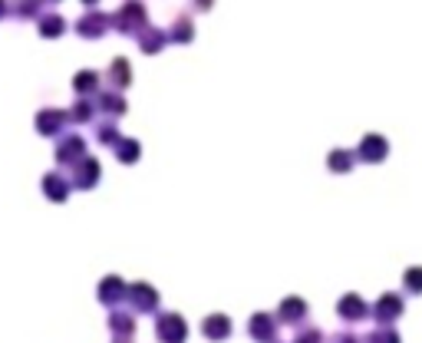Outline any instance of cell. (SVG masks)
Listing matches in <instances>:
<instances>
[{"mask_svg": "<svg viewBox=\"0 0 422 343\" xmlns=\"http://www.w3.org/2000/svg\"><path fill=\"white\" fill-rule=\"evenodd\" d=\"M83 3H86V7H96V3H100V0H83Z\"/></svg>", "mask_w": 422, "mask_h": 343, "instance_id": "obj_31", "label": "cell"}, {"mask_svg": "<svg viewBox=\"0 0 422 343\" xmlns=\"http://www.w3.org/2000/svg\"><path fill=\"white\" fill-rule=\"evenodd\" d=\"M192 37H195V24H192V17H188V13H178V17H175V24L169 26V40H172V43H192Z\"/></svg>", "mask_w": 422, "mask_h": 343, "instance_id": "obj_13", "label": "cell"}, {"mask_svg": "<svg viewBox=\"0 0 422 343\" xmlns=\"http://www.w3.org/2000/svg\"><path fill=\"white\" fill-rule=\"evenodd\" d=\"M165 43H169V33L159 30V26H146V30L139 33V50L146 53V56H155Z\"/></svg>", "mask_w": 422, "mask_h": 343, "instance_id": "obj_10", "label": "cell"}, {"mask_svg": "<svg viewBox=\"0 0 422 343\" xmlns=\"http://www.w3.org/2000/svg\"><path fill=\"white\" fill-rule=\"evenodd\" d=\"M73 185L76 189H93V185H100V162H96V159H93V155H86V159H83V162H76L73 166Z\"/></svg>", "mask_w": 422, "mask_h": 343, "instance_id": "obj_7", "label": "cell"}, {"mask_svg": "<svg viewBox=\"0 0 422 343\" xmlns=\"http://www.w3.org/2000/svg\"><path fill=\"white\" fill-rule=\"evenodd\" d=\"M96 139L102 142V145H119L123 142V136H119V119H106V122H96Z\"/></svg>", "mask_w": 422, "mask_h": 343, "instance_id": "obj_18", "label": "cell"}, {"mask_svg": "<svg viewBox=\"0 0 422 343\" xmlns=\"http://www.w3.org/2000/svg\"><path fill=\"white\" fill-rule=\"evenodd\" d=\"M340 314H343V317H363V301L360 297H343Z\"/></svg>", "mask_w": 422, "mask_h": 343, "instance_id": "obj_24", "label": "cell"}, {"mask_svg": "<svg viewBox=\"0 0 422 343\" xmlns=\"http://www.w3.org/2000/svg\"><path fill=\"white\" fill-rule=\"evenodd\" d=\"M66 33V20H63L60 13H43L40 17V37H47V40H56Z\"/></svg>", "mask_w": 422, "mask_h": 343, "instance_id": "obj_17", "label": "cell"}, {"mask_svg": "<svg viewBox=\"0 0 422 343\" xmlns=\"http://www.w3.org/2000/svg\"><path fill=\"white\" fill-rule=\"evenodd\" d=\"M139 155H142V145H139L136 139H123L119 145H116V159H119L123 166H132V162H139Z\"/></svg>", "mask_w": 422, "mask_h": 343, "instance_id": "obj_20", "label": "cell"}, {"mask_svg": "<svg viewBox=\"0 0 422 343\" xmlns=\"http://www.w3.org/2000/svg\"><path fill=\"white\" fill-rule=\"evenodd\" d=\"M70 122H93V102L79 96L73 102V109H70Z\"/></svg>", "mask_w": 422, "mask_h": 343, "instance_id": "obj_22", "label": "cell"}, {"mask_svg": "<svg viewBox=\"0 0 422 343\" xmlns=\"http://www.w3.org/2000/svg\"><path fill=\"white\" fill-rule=\"evenodd\" d=\"M66 126H70V109H40L37 113V132L47 139L60 136Z\"/></svg>", "mask_w": 422, "mask_h": 343, "instance_id": "obj_4", "label": "cell"}, {"mask_svg": "<svg viewBox=\"0 0 422 343\" xmlns=\"http://www.w3.org/2000/svg\"><path fill=\"white\" fill-rule=\"evenodd\" d=\"M211 3H214V0H195V3H192V10H208Z\"/></svg>", "mask_w": 422, "mask_h": 343, "instance_id": "obj_28", "label": "cell"}, {"mask_svg": "<svg viewBox=\"0 0 422 343\" xmlns=\"http://www.w3.org/2000/svg\"><path fill=\"white\" fill-rule=\"evenodd\" d=\"M109 330L116 333V337H136V317L132 314H125V310H116V314H109Z\"/></svg>", "mask_w": 422, "mask_h": 343, "instance_id": "obj_16", "label": "cell"}, {"mask_svg": "<svg viewBox=\"0 0 422 343\" xmlns=\"http://www.w3.org/2000/svg\"><path fill=\"white\" fill-rule=\"evenodd\" d=\"M297 343H320V333H300Z\"/></svg>", "mask_w": 422, "mask_h": 343, "instance_id": "obj_27", "label": "cell"}, {"mask_svg": "<svg viewBox=\"0 0 422 343\" xmlns=\"http://www.w3.org/2000/svg\"><path fill=\"white\" fill-rule=\"evenodd\" d=\"M7 10H10V7H7V0H0V17H7Z\"/></svg>", "mask_w": 422, "mask_h": 343, "instance_id": "obj_29", "label": "cell"}, {"mask_svg": "<svg viewBox=\"0 0 422 343\" xmlns=\"http://www.w3.org/2000/svg\"><path fill=\"white\" fill-rule=\"evenodd\" d=\"M201 330H205L208 340H228L231 337V320L224 317V314H211V317H205Z\"/></svg>", "mask_w": 422, "mask_h": 343, "instance_id": "obj_12", "label": "cell"}, {"mask_svg": "<svg viewBox=\"0 0 422 343\" xmlns=\"http://www.w3.org/2000/svg\"><path fill=\"white\" fill-rule=\"evenodd\" d=\"M125 301L136 307V314H155V310H159V291H155V287H149V284H142V280L129 287Z\"/></svg>", "mask_w": 422, "mask_h": 343, "instance_id": "obj_3", "label": "cell"}, {"mask_svg": "<svg viewBox=\"0 0 422 343\" xmlns=\"http://www.w3.org/2000/svg\"><path fill=\"white\" fill-rule=\"evenodd\" d=\"M47 3H60V0H47Z\"/></svg>", "mask_w": 422, "mask_h": 343, "instance_id": "obj_32", "label": "cell"}, {"mask_svg": "<svg viewBox=\"0 0 422 343\" xmlns=\"http://www.w3.org/2000/svg\"><path fill=\"white\" fill-rule=\"evenodd\" d=\"M100 301L102 307H116L125 301V294H129V284H123V278H116V274H109V278L100 284Z\"/></svg>", "mask_w": 422, "mask_h": 343, "instance_id": "obj_8", "label": "cell"}, {"mask_svg": "<svg viewBox=\"0 0 422 343\" xmlns=\"http://www.w3.org/2000/svg\"><path fill=\"white\" fill-rule=\"evenodd\" d=\"M40 0H13L10 13L17 17V20H26V17H43V13H37Z\"/></svg>", "mask_w": 422, "mask_h": 343, "instance_id": "obj_23", "label": "cell"}, {"mask_svg": "<svg viewBox=\"0 0 422 343\" xmlns=\"http://www.w3.org/2000/svg\"><path fill=\"white\" fill-rule=\"evenodd\" d=\"M155 337L159 343H185L188 340V324L182 314H159L155 317Z\"/></svg>", "mask_w": 422, "mask_h": 343, "instance_id": "obj_2", "label": "cell"}, {"mask_svg": "<svg viewBox=\"0 0 422 343\" xmlns=\"http://www.w3.org/2000/svg\"><path fill=\"white\" fill-rule=\"evenodd\" d=\"M106 83L116 89H125V86H132V66H129V60L125 56H116L112 60V66L106 70Z\"/></svg>", "mask_w": 422, "mask_h": 343, "instance_id": "obj_9", "label": "cell"}, {"mask_svg": "<svg viewBox=\"0 0 422 343\" xmlns=\"http://www.w3.org/2000/svg\"><path fill=\"white\" fill-rule=\"evenodd\" d=\"M70 185H73V182H66L60 172H50V175H43V195H47L50 202H66V195H70Z\"/></svg>", "mask_w": 422, "mask_h": 343, "instance_id": "obj_11", "label": "cell"}, {"mask_svg": "<svg viewBox=\"0 0 422 343\" xmlns=\"http://www.w3.org/2000/svg\"><path fill=\"white\" fill-rule=\"evenodd\" d=\"M251 337L258 343H274V317L271 314H254V317H251Z\"/></svg>", "mask_w": 422, "mask_h": 343, "instance_id": "obj_15", "label": "cell"}, {"mask_svg": "<svg viewBox=\"0 0 422 343\" xmlns=\"http://www.w3.org/2000/svg\"><path fill=\"white\" fill-rule=\"evenodd\" d=\"M86 159V139L83 136H63L56 145V162L60 166H76Z\"/></svg>", "mask_w": 422, "mask_h": 343, "instance_id": "obj_6", "label": "cell"}, {"mask_svg": "<svg viewBox=\"0 0 422 343\" xmlns=\"http://www.w3.org/2000/svg\"><path fill=\"white\" fill-rule=\"evenodd\" d=\"M380 152H386V142H380L376 136H370V139L363 142V155L366 159H380Z\"/></svg>", "mask_w": 422, "mask_h": 343, "instance_id": "obj_25", "label": "cell"}, {"mask_svg": "<svg viewBox=\"0 0 422 343\" xmlns=\"http://www.w3.org/2000/svg\"><path fill=\"white\" fill-rule=\"evenodd\" d=\"M109 26H112V17H109V13L89 10V13H83V17L76 20V33H79L83 40H96V37H102Z\"/></svg>", "mask_w": 422, "mask_h": 343, "instance_id": "obj_5", "label": "cell"}, {"mask_svg": "<svg viewBox=\"0 0 422 343\" xmlns=\"http://www.w3.org/2000/svg\"><path fill=\"white\" fill-rule=\"evenodd\" d=\"M73 89H76V96L89 99L93 93H100V73H96V70H83V73H76Z\"/></svg>", "mask_w": 422, "mask_h": 343, "instance_id": "obj_14", "label": "cell"}, {"mask_svg": "<svg viewBox=\"0 0 422 343\" xmlns=\"http://www.w3.org/2000/svg\"><path fill=\"white\" fill-rule=\"evenodd\" d=\"M112 26L125 33V37H139L142 30H146V7H142V0H125L119 10L112 13Z\"/></svg>", "mask_w": 422, "mask_h": 343, "instance_id": "obj_1", "label": "cell"}, {"mask_svg": "<svg viewBox=\"0 0 422 343\" xmlns=\"http://www.w3.org/2000/svg\"><path fill=\"white\" fill-rule=\"evenodd\" d=\"M100 109L106 113V119H119L125 113V99L119 93H102L100 96Z\"/></svg>", "mask_w": 422, "mask_h": 343, "instance_id": "obj_19", "label": "cell"}, {"mask_svg": "<svg viewBox=\"0 0 422 343\" xmlns=\"http://www.w3.org/2000/svg\"><path fill=\"white\" fill-rule=\"evenodd\" d=\"M304 301H297V297H287L284 304H281V320H287V324H294V320L304 317Z\"/></svg>", "mask_w": 422, "mask_h": 343, "instance_id": "obj_21", "label": "cell"}, {"mask_svg": "<svg viewBox=\"0 0 422 343\" xmlns=\"http://www.w3.org/2000/svg\"><path fill=\"white\" fill-rule=\"evenodd\" d=\"M330 166H334V168H347L350 166V155L347 152H334V155H330Z\"/></svg>", "mask_w": 422, "mask_h": 343, "instance_id": "obj_26", "label": "cell"}, {"mask_svg": "<svg viewBox=\"0 0 422 343\" xmlns=\"http://www.w3.org/2000/svg\"><path fill=\"white\" fill-rule=\"evenodd\" d=\"M112 343H132V340H129V337H116V340H112Z\"/></svg>", "mask_w": 422, "mask_h": 343, "instance_id": "obj_30", "label": "cell"}]
</instances>
